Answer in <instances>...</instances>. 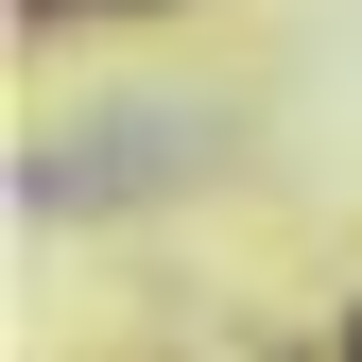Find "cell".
<instances>
[{"mask_svg": "<svg viewBox=\"0 0 362 362\" xmlns=\"http://www.w3.org/2000/svg\"><path fill=\"white\" fill-rule=\"evenodd\" d=\"M35 18H69V0H35Z\"/></svg>", "mask_w": 362, "mask_h": 362, "instance_id": "1", "label": "cell"}, {"mask_svg": "<svg viewBox=\"0 0 362 362\" xmlns=\"http://www.w3.org/2000/svg\"><path fill=\"white\" fill-rule=\"evenodd\" d=\"M345 362H362V345H345Z\"/></svg>", "mask_w": 362, "mask_h": 362, "instance_id": "2", "label": "cell"}]
</instances>
